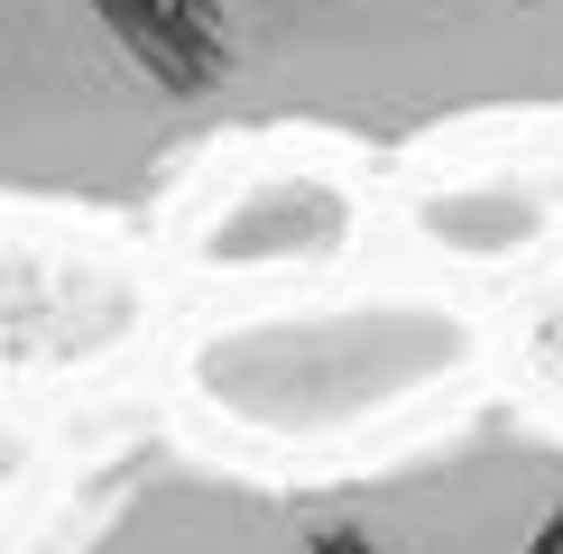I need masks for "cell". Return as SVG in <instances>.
Masks as SVG:
<instances>
[{
	"mask_svg": "<svg viewBox=\"0 0 563 554\" xmlns=\"http://www.w3.org/2000/svg\"><path fill=\"white\" fill-rule=\"evenodd\" d=\"M213 130L176 0H0V195L139 203Z\"/></svg>",
	"mask_w": 563,
	"mask_h": 554,
	"instance_id": "2",
	"label": "cell"
},
{
	"mask_svg": "<svg viewBox=\"0 0 563 554\" xmlns=\"http://www.w3.org/2000/svg\"><path fill=\"white\" fill-rule=\"evenodd\" d=\"M84 554H342L323 499H277L213 472H148Z\"/></svg>",
	"mask_w": 563,
	"mask_h": 554,
	"instance_id": "4",
	"label": "cell"
},
{
	"mask_svg": "<svg viewBox=\"0 0 563 554\" xmlns=\"http://www.w3.org/2000/svg\"><path fill=\"white\" fill-rule=\"evenodd\" d=\"M342 554H527L563 508V444L472 434L388 480L323 490Z\"/></svg>",
	"mask_w": 563,
	"mask_h": 554,
	"instance_id": "3",
	"label": "cell"
},
{
	"mask_svg": "<svg viewBox=\"0 0 563 554\" xmlns=\"http://www.w3.org/2000/svg\"><path fill=\"white\" fill-rule=\"evenodd\" d=\"M527 554H563V508H554V518H545V536H536Z\"/></svg>",
	"mask_w": 563,
	"mask_h": 554,
	"instance_id": "5",
	"label": "cell"
},
{
	"mask_svg": "<svg viewBox=\"0 0 563 554\" xmlns=\"http://www.w3.org/2000/svg\"><path fill=\"white\" fill-rule=\"evenodd\" d=\"M213 121L369 148L563 102V0H176Z\"/></svg>",
	"mask_w": 563,
	"mask_h": 554,
	"instance_id": "1",
	"label": "cell"
}]
</instances>
